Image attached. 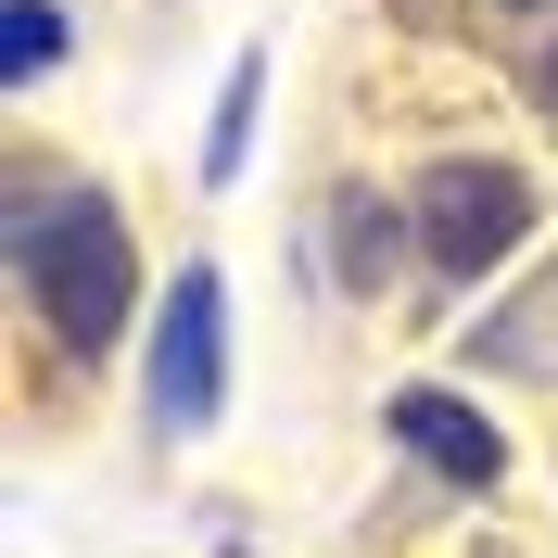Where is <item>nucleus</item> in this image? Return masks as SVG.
<instances>
[{"mask_svg": "<svg viewBox=\"0 0 558 558\" xmlns=\"http://www.w3.org/2000/svg\"><path fill=\"white\" fill-rule=\"evenodd\" d=\"M521 229H533L521 166H432L418 178V254L445 279H483L495 254H521Z\"/></svg>", "mask_w": 558, "mask_h": 558, "instance_id": "2", "label": "nucleus"}, {"mask_svg": "<svg viewBox=\"0 0 558 558\" xmlns=\"http://www.w3.org/2000/svg\"><path fill=\"white\" fill-rule=\"evenodd\" d=\"M521 305H533V317H483V330H470V355H495V368H546V355H558V267L533 279Z\"/></svg>", "mask_w": 558, "mask_h": 558, "instance_id": "5", "label": "nucleus"}, {"mask_svg": "<svg viewBox=\"0 0 558 558\" xmlns=\"http://www.w3.org/2000/svg\"><path fill=\"white\" fill-rule=\"evenodd\" d=\"M546 102H558V51H546Z\"/></svg>", "mask_w": 558, "mask_h": 558, "instance_id": "8", "label": "nucleus"}, {"mask_svg": "<svg viewBox=\"0 0 558 558\" xmlns=\"http://www.w3.org/2000/svg\"><path fill=\"white\" fill-rule=\"evenodd\" d=\"M13 267H26L38 317H51V343L64 355H102L140 305V254H128V216L102 191H76L64 216H13Z\"/></svg>", "mask_w": 558, "mask_h": 558, "instance_id": "1", "label": "nucleus"}, {"mask_svg": "<svg viewBox=\"0 0 558 558\" xmlns=\"http://www.w3.org/2000/svg\"><path fill=\"white\" fill-rule=\"evenodd\" d=\"M51 51H64V13H51V0H13V13H0V76L26 89V76H51Z\"/></svg>", "mask_w": 558, "mask_h": 558, "instance_id": "7", "label": "nucleus"}, {"mask_svg": "<svg viewBox=\"0 0 558 558\" xmlns=\"http://www.w3.org/2000/svg\"><path fill=\"white\" fill-rule=\"evenodd\" d=\"M393 445H407L418 470H445V483H508L495 418H483V407H457L445 381H407V393H393Z\"/></svg>", "mask_w": 558, "mask_h": 558, "instance_id": "4", "label": "nucleus"}, {"mask_svg": "<svg viewBox=\"0 0 558 558\" xmlns=\"http://www.w3.org/2000/svg\"><path fill=\"white\" fill-rule=\"evenodd\" d=\"M254 102H267V51L229 64V102H216V140H204V178H242V140H254Z\"/></svg>", "mask_w": 558, "mask_h": 558, "instance_id": "6", "label": "nucleus"}, {"mask_svg": "<svg viewBox=\"0 0 558 558\" xmlns=\"http://www.w3.org/2000/svg\"><path fill=\"white\" fill-rule=\"evenodd\" d=\"M216 393H229V292H216V267H191L166 292V330H153V418L204 432Z\"/></svg>", "mask_w": 558, "mask_h": 558, "instance_id": "3", "label": "nucleus"}]
</instances>
